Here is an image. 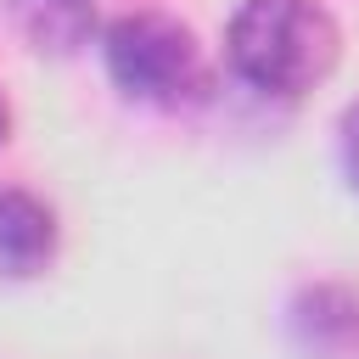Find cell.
<instances>
[{
    "mask_svg": "<svg viewBox=\"0 0 359 359\" xmlns=\"http://www.w3.org/2000/svg\"><path fill=\"white\" fill-rule=\"evenodd\" d=\"M230 67L264 95H303L314 90L342 50V34L325 6L314 0H241L224 34Z\"/></svg>",
    "mask_w": 359,
    "mask_h": 359,
    "instance_id": "1",
    "label": "cell"
},
{
    "mask_svg": "<svg viewBox=\"0 0 359 359\" xmlns=\"http://www.w3.org/2000/svg\"><path fill=\"white\" fill-rule=\"evenodd\" d=\"M107 73L129 101L146 107H185L208 90V67H202V45L191 39L185 22L163 17V11H129L107 28L101 39Z\"/></svg>",
    "mask_w": 359,
    "mask_h": 359,
    "instance_id": "2",
    "label": "cell"
},
{
    "mask_svg": "<svg viewBox=\"0 0 359 359\" xmlns=\"http://www.w3.org/2000/svg\"><path fill=\"white\" fill-rule=\"evenodd\" d=\"M56 258V213L17 185H0V280H28Z\"/></svg>",
    "mask_w": 359,
    "mask_h": 359,
    "instance_id": "3",
    "label": "cell"
},
{
    "mask_svg": "<svg viewBox=\"0 0 359 359\" xmlns=\"http://www.w3.org/2000/svg\"><path fill=\"white\" fill-rule=\"evenodd\" d=\"M11 28L28 39L39 56H67L90 39L95 28V0H6Z\"/></svg>",
    "mask_w": 359,
    "mask_h": 359,
    "instance_id": "4",
    "label": "cell"
},
{
    "mask_svg": "<svg viewBox=\"0 0 359 359\" xmlns=\"http://www.w3.org/2000/svg\"><path fill=\"white\" fill-rule=\"evenodd\" d=\"M292 331H297L303 348H314V353H337V348H348V342L359 337V303H353L348 292H337V286H314V292L297 297V309H292Z\"/></svg>",
    "mask_w": 359,
    "mask_h": 359,
    "instance_id": "5",
    "label": "cell"
},
{
    "mask_svg": "<svg viewBox=\"0 0 359 359\" xmlns=\"http://www.w3.org/2000/svg\"><path fill=\"white\" fill-rule=\"evenodd\" d=\"M342 168H348V180L359 185V101L342 112Z\"/></svg>",
    "mask_w": 359,
    "mask_h": 359,
    "instance_id": "6",
    "label": "cell"
},
{
    "mask_svg": "<svg viewBox=\"0 0 359 359\" xmlns=\"http://www.w3.org/2000/svg\"><path fill=\"white\" fill-rule=\"evenodd\" d=\"M6 129H11V112H6V101H0V146H6Z\"/></svg>",
    "mask_w": 359,
    "mask_h": 359,
    "instance_id": "7",
    "label": "cell"
}]
</instances>
